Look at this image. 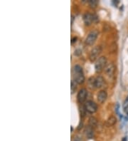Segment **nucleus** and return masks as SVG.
Listing matches in <instances>:
<instances>
[{"instance_id": "obj_1", "label": "nucleus", "mask_w": 128, "mask_h": 141, "mask_svg": "<svg viewBox=\"0 0 128 141\" xmlns=\"http://www.w3.org/2000/svg\"><path fill=\"white\" fill-rule=\"evenodd\" d=\"M73 80L78 84H82L85 81V76L83 71V68L79 65H75L73 68Z\"/></svg>"}, {"instance_id": "obj_2", "label": "nucleus", "mask_w": 128, "mask_h": 141, "mask_svg": "<svg viewBox=\"0 0 128 141\" xmlns=\"http://www.w3.org/2000/svg\"><path fill=\"white\" fill-rule=\"evenodd\" d=\"M107 66V58L105 56L100 57L95 64V71L97 73H100L103 69H105Z\"/></svg>"}, {"instance_id": "obj_3", "label": "nucleus", "mask_w": 128, "mask_h": 141, "mask_svg": "<svg viewBox=\"0 0 128 141\" xmlns=\"http://www.w3.org/2000/svg\"><path fill=\"white\" fill-rule=\"evenodd\" d=\"M83 21L85 25L90 26L93 23H96L98 21V17L97 15L90 14V13H86L83 15Z\"/></svg>"}, {"instance_id": "obj_4", "label": "nucleus", "mask_w": 128, "mask_h": 141, "mask_svg": "<svg viewBox=\"0 0 128 141\" xmlns=\"http://www.w3.org/2000/svg\"><path fill=\"white\" fill-rule=\"evenodd\" d=\"M98 31H96V30H94L90 31L88 35L87 36L86 39H85V44H87V46H92L95 42V41L98 38Z\"/></svg>"}, {"instance_id": "obj_5", "label": "nucleus", "mask_w": 128, "mask_h": 141, "mask_svg": "<svg viewBox=\"0 0 128 141\" xmlns=\"http://www.w3.org/2000/svg\"><path fill=\"white\" fill-rule=\"evenodd\" d=\"M102 51V49L100 46H96L90 51L89 55V59L91 62H94L98 58L99 55Z\"/></svg>"}, {"instance_id": "obj_6", "label": "nucleus", "mask_w": 128, "mask_h": 141, "mask_svg": "<svg viewBox=\"0 0 128 141\" xmlns=\"http://www.w3.org/2000/svg\"><path fill=\"white\" fill-rule=\"evenodd\" d=\"M84 108L85 109V111H87L89 113H95L98 110V106L97 104L93 101H88L85 103Z\"/></svg>"}, {"instance_id": "obj_7", "label": "nucleus", "mask_w": 128, "mask_h": 141, "mask_svg": "<svg viewBox=\"0 0 128 141\" xmlns=\"http://www.w3.org/2000/svg\"><path fill=\"white\" fill-rule=\"evenodd\" d=\"M87 96V91L85 88H82L79 90L78 96H77V99L78 101L80 103H83L85 101L86 98Z\"/></svg>"}, {"instance_id": "obj_8", "label": "nucleus", "mask_w": 128, "mask_h": 141, "mask_svg": "<svg viewBox=\"0 0 128 141\" xmlns=\"http://www.w3.org/2000/svg\"><path fill=\"white\" fill-rule=\"evenodd\" d=\"M115 67L114 66V64L112 63H110L108 64H107V66H105V71L106 74L109 76H112L113 74L115 73Z\"/></svg>"}, {"instance_id": "obj_9", "label": "nucleus", "mask_w": 128, "mask_h": 141, "mask_svg": "<svg viewBox=\"0 0 128 141\" xmlns=\"http://www.w3.org/2000/svg\"><path fill=\"white\" fill-rule=\"evenodd\" d=\"M107 93L105 90H100L98 96H97V99H98V101L100 103H104L105 101L107 100Z\"/></svg>"}, {"instance_id": "obj_10", "label": "nucleus", "mask_w": 128, "mask_h": 141, "mask_svg": "<svg viewBox=\"0 0 128 141\" xmlns=\"http://www.w3.org/2000/svg\"><path fill=\"white\" fill-rule=\"evenodd\" d=\"M104 84H105V80L103 79V77L98 76L95 78V88H100L103 87Z\"/></svg>"}, {"instance_id": "obj_11", "label": "nucleus", "mask_w": 128, "mask_h": 141, "mask_svg": "<svg viewBox=\"0 0 128 141\" xmlns=\"http://www.w3.org/2000/svg\"><path fill=\"white\" fill-rule=\"evenodd\" d=\"M85 134L88 138H93L94 136V128L88 125L85 129Z\"/></svg>"}, {"instance_id": "obj_12", "label": "nucleus", "mask_w": 128, "mask_h": 141, "mask_svg": "<svg viewBox=\"0 0 128 141\" xmlns=\"http://www.w3.org/2000/svg\"><path fill=\"white\" fill-rule=\"evenodd\" d=\"M97 125H98V120L94 117H90L89 118V126L95 128V127H97Z\"/></svg>"}, {"instance_id": "obj_13", "label": "nucleus", "mask_w": 128, "mask_h": 141, "mask_svg": "<svg viewBox=\"0 0 128 141\" xmlns=\"http://www.w3.org/2000/svg\"><path fill=\"white\" fill-rule=\"evenodd\" d=\"M116 123L117 118L115 117H114V116H111V117H110L107 120V122H106L107 126H112V125H114Z\"/></svg>"}, {"instance_id": "obj_14", "label": "nucleus", "mask_w": 128, "mask_h": 141, "mask_svg": "<svg viewBox=\"0 0 128 141\" xmlns=\"http://www.w3.org/2000/svg\"><path fill=\"white\" fill-rule=\"evenodd\" d=\"M87 85L90 89H95V77H90L87 81Z\"/></svg>"}, {"instance_id": "obj_15", "label": "nucleus", "mask_w": 128, "mask_h": 141, "mask_svg": "<svg viewBox=\"0 0 128 141\" xmlns=\"http://www.w3.org/2000/svg\"><path fill=\"white\" fill-rule=\"evenodd\" d=\"M77 83L74 80H72L70 82V92L71 94H73L76 92V89H77Z\"/></svg>"}, {"instance_id": "obj_16", "label": "nucleus", "mask_w": 128, "mask_h": 141, "mask_svg": "<svg viewBox=\"0 0 128 141\" xmlns=\"http://www.w3.org/2000/svg\"><path fill=\"white\" fill-rule=\"evenodd\" d=\"M88 3H89V5L92 8H95V7H96V6L98 5V0H90L89 1H88Z\"/></svg>"}, {"instance_id": "obj_17", "label": "nucleus", "mask_w": 128, "mask_h": 141, "mask_svg": "<svg viewBox=\"0 0 128 141\" xmlns=\"http://www.w3.org/2000/svg\"><path fill=\"white\" fill-rule=\"evenodd\" d=\"M128 96L127 97L124 103V109L126 111V109H128Z\"/></svg>"}, {"instance_id": "obj_18", "label": "nucleus", "mask_w": 128, "mask_h": 141, "mask_svg": "<svg viewBox=\"0 0 128 141\" xmlns=\"http://www.w3.org/2000/svg\"><path fill=\"white\" fill-rule=\"evenodd\" d=\"M80 54H81V51L79 50V49L76 50V51H75V55H76V56H79Z\"/></svg>"}, {"instance_id": "obj_19", "label": "nucleus", "mask_w": 128, "mask_h": 141, "mask_svg": "<svg viewBox=\"0 0 128 141\" xmlns=\"http://www.w3.org/2000/svg\"><path fill=\"white\" fill-rule=\"evenodd\" d=\"M76 39H77V38H76V37H74V38L72 39V41H71V43H73V42L76 41Z\"/></svg>"}, {"instance_id": "obj_20", "label": "nucleus", "mask_w": 128, "mask_h": 141, "mask_svg": "<svg viewBox=\"0 0 128 141\" xmlns=\"http://www.w3.org/2000/svg\"><path fill=\"white\" fill-rule=\"evenodd\" d=\"M73 19H74V17H73V16H71V24L73 23Z\"/></svg>"}, {"instance_id": "obj_21", "label": "nucleus", "mask_w": 128, "mask_h": 141, "mask_svg": "<svg viewBox=\"0 0 128 141\" xmlns=\"http://www.w3.org/2000/svg\"><path fill=\"white\" fill-rule=\"evenodd\" d=\"M126 111V113H127V115H128V108L127 109V110H126V111Z\"/></svg>"}]
</instances>
